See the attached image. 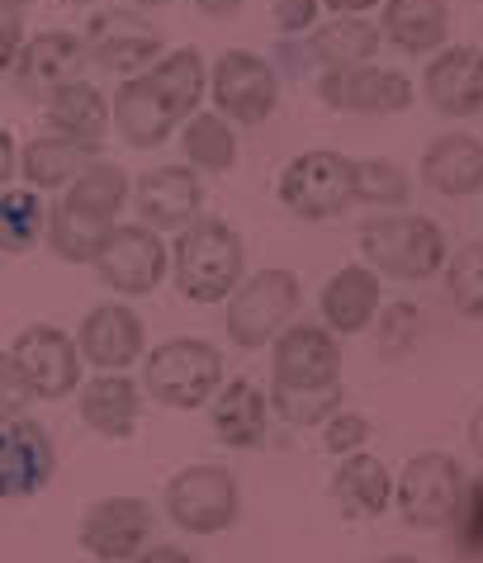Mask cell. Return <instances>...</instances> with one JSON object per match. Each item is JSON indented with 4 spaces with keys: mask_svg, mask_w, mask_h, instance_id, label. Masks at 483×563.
<instances>
[{
    "mask_svg": "<svg viewBox=\"0 0 483 563\" xmlns=\"http://www.w3.org/2000/svg\"><path fill=\"white\" fill-rule=\"evenodd\" d=\"M123 205H129V176L109 162H90L48 209L53 256L67 265H90L109 242V232L123 223Z\"/></svg>",
    "mask_w": 483,
    "mask_h": 563,
    "instance_id": "obj_1",
    "label": "cell"
},
{
    "mask_svg": "<svg viewBox=\"0 0 483 563\" xmlns=\"http://www.w3.org/2000/svg\"><path fill=\"white\" fill-rule=\"evenodd\" d=\"M171 265H176V289L190 303H228L232 289L246 279V246L223 218L199 213L190 228H180Z\"/></svg>",
    "mask_w": 483,
    "mask_h": 563,
    "instance_id": "obj_2",
    "label": "cell"
},
{
    "mask_svg": "<svg viewBox=\"0 0 483 563\" xmlns=\"http://www.w3.org/2000/svg\"><path fill=\"white\" fill-rule=\"evenodd\" d=\"M361 252L365 265L380 279H403V285H417V279H431L436 271H446L450 261V242L436 218L422 213H380L361 228Z\"/></svg>",
    "mask_w": 483,
    "mask_h": 563,
    "instance_id": "obj_3",
    "label": "cell"
},
{
    "mask_svg": "<svg viewBox=\"0 0 483 563\" xmlns=\"http://www.w3.org/2000/svg\"><path fill=\"white\" fill-rule=\"evenodd\" d=\"M223 388V351L199 336H171L143 355V394L162 408L199 412Z\"/></svg>",
    "mask_w": 483,
    "mask_h": 563,
    "instance_id": "obj_4",
    "label": "cell"
},
{
    "mask_svg": "<svg viewBox=\"0 0 483 563\" xmlns=\"http://www.w3.org/2000/svg\"><path fill=\"white\" fill-rule=\"evenodd\" d=\"M162 507L185 536H223L242 516L238 474L223 464H185L180 474H171Z\"/></svg>",
    "mask_w": 483,
    "mask_h": 563,
    "instance_id": "obj_5",
    "label": "cell"
},
{
    "mask_svg": "<svg viewBox=\"0 0 483 563\" xmlns=\"http://www.w3.org/2000/svg\"><path fill=\"white\" fill-rule=\"evenodd\" d=\"M299 299H304V289H299V275L294 271H256V275H246L238 289H232V299H228V341L238 351H261V346H271V341L285 332L289 318L299 312Z\"/></svg>",
    "mask_w": 483,
    "mask_h": 563,
    "instance_id": "obj_6",
    "label": "cell"
},
{
    "mask_svg": "<svg viewBox=\"0 0 483 563\" xmlns=\"http://www.w3.org/2000/svg\"><path fill=\"white\" fill-rule=\"evenodd\" d=\"M464 503V468L446 450H427L403 464L394 478V507L413 530H446Z\"/></svg>",
    "mask_w": 483,
    "mask_h": 563,
    "instance_id": "obj_7",
    "label": "cell"
},
{
    "mask_svg": "<svg viewBox=\"0 0 483 563\" xmlns=\"http://www.w3.org/2000/svg\"><path fill=\"white\" fill-rule=\"evenodd\" d=\"M279 205L304 223H327L351 205V156L332 147L299 152L294 162L279 170Z\"/></svg>",
    "mask_w": 483,
    "mask_h": 563,
    "instance_id": "obj_8",
    "label": "cell"
},
{
    "mask_svg": "<svg viewBox=\"0 0 483 563\" xmlns=\"http://www.w3.org/2000/svg\"><path fill=\"white\" fill-rule=\"evenodd\" d=\"M209 96H213V114H223L228 123H238V129H256L279 104V76L266 57L232 48L213 62Z\"/></svg>",
    "mask_w": 483,
    "mask_h": 563,
    "instance_id": "obj_9",
    "label": "cell"
},
{
    "mask_svg": "<svg viewBox=\"0 0 483 563\" xmlns=\"http://www.w3.org/2000/svg\"><path fill=\"white\" fill-rule=\"evenodd\" d=\"M100 275V285H109L114 294H123V299H143V294H152L166 279V242L157 238L152 228L143 223H119L114 232H109V242L100 246V256L90 261Z\"/></svg>",
    "mask_w": 483,
    "mask_h": 563,
    "instance_id": "obj_10",
    "label": "cell"
},
{
    "mask_svg": "<svg viewBox=\"0 0 483 563\" xmlns=\"http://www.w3.org/2000/svg\"><path fill=\"white\" fill-rule=\"evenodd\" d=\"M152 530H157V516L143 497H100L86 507L76 540L100 563H129L152 544Z\"/></svg>",
    "mask_w": 483,
    "mask_h": 563,
    "instance_id": "obj_11",
    "label": "cell"
},
{
    "mask_svg": "<svg viewBox=\"0 0 483 563\" xmlns=\"http://www.w3.org/2000/svg\"><path fill=\"white\" fill-rule=\"evenodd\" d=\"M14 365H20L24 384L34 388V398H67L81 388V355H76V336L62 332L53 322H34L14 336Z\"/></svg>",
    "mask_w": 483,
    "mask_h": 563,
    "instance_id": "obj_12",
    "label": "cell"
},
{
    "mask_svg": "<svg viewBox=\"0 0 483 563\" xmlns=\"http://www.w3.org/2000/svg\"><path fill=\"white\" fill-rule=\"evenodd\" d=\"M57 445L43 421L20 417L0 427V503H29L53 483Z\"/></svg>",
    "mask_w": 483,
    "mask_h": 563,
    "instance_id": "obj_13",
    "label": "cell"
},
{
    "mask_svg": "<svg viewBox=\"0 0 483 563\" xmlns=\"http://www.w3.org/2000/svg\"><path fill=\"white\" fill-rule=\"evenodd\" d=\"M275 388H337L341 384V341L322 322H289L275 336L271 355Z\"/></svg>",
    "mask_w": 483,
    "mask_h": 563,
    "instance_id": "obj_14",
    "label": "cell"
},
{
    "mask_svg": "<svg viewBox=\"0 0 483 563\" xmlns=\"http://www.w3.org/2000/svg\"><path fill=\"white\" fill-rule=\"evenodd\" d=\"M318 96H322L327 109H341V114H403V109H413L417 90L403 71L361 62V67L322 71Z\"/></svg>",
    "mask_w": 483,
    "mask_h": 563,
    "instance_id": "obj_15",
    "label": "cell"
},
{
    "mask_svg": "<svg viewBox=\"0 0 483 563\" xmlns=\"http://www.w3.org/2000/svg\"><path fill=\"white\" fill-rule=\"evenodd\" d=\"M76 355L100 374H129V365L147 355L143 318L129 303H96L76 327Z\"/></svg>",
    "mask_w": 483,
    "mask_h": 563,
    "instance_id": "obj_16",
    "label": "cell"
},
{
    "mask_svg": "<svg viewBox=\"0 0 483 563\" xmlns=\"http://www.w3.org/2000/svg\"><path fill=\"white\" fill-rule=\"evenodd\" d=\"M86 57L105 71L138 76L162 57V29L138 10H105L86 29Z\"/></svg>",
    "mask_w": 483,
    "mask_h": 563,
    "instance_id": "obj_17",
    "label": "cell"
},
{
    "mask_svg": "<svg viewBox=\"0 0 483 563\" xmlns=\"http://www.w3.org/2000/svg\"><path fill=\"white\" fill-rule=\"evenodd\" d=\"M133 205L143 228L162 232H180L199 218V205H205V185H199V170L190 166H152L133 190Z\"/></svg>",
    "mask_w": 483,
    "mask_h": 563,
    "instance_id": "obj_18",
    "label": "cell"
},
{
    "mask_svg": "<svg viewBox=\"0 0 483 563\" xmlns=\"http://www.w3.org/2000/svg\"><path fill=\"white\" fill-rule=\"evenodd\" d=\"M422 96L436 114L470 119L483 109V53L479 48H441L422 71Z\"/></svg>",
    "mask_w": 483,
    "mask_h": 563,
    "instance_id": "obj_19",
    "label": "cell"
},
{
    "mask_svg": "<svg viewBox=\"0 0 483 563\" xmlns=\"http://www.w3.org/2000/svg\"><path fill=\"white\" fill-rule=\"evenodd\" d=\"M81 67H86V38L67 34V29H48V34L24 38L20 62H14V81L29 96H53L67 81H81Z\"/></svg>",
    "mask_w": 483,
    "mask_h": 563,
    "instance_id": "obj_20",
    "label": "cell"
},
{
    "mask_svg": "<svg viewBox=\"0 0 483 563\" xmlns=\"http://www.w3.org/2000/svg\"><path fill=\"white\" fill-rule=\"evenodd\" d=\"M380 303H384V285L370 265H341V271L322 285V327L332 336H355L365 332L370 322L380 318Z\"/></svg>",
    "mask_w": 483,
    "mask_h": 563,
    "instance_id": "obj_21",
    "label": "cell"
},
{
    "mask_svg": "<svg viewBox=\"0 0 483 563\" xmlns=\"http://www.w3.org/2000/svg\"><path fill=\"white\" fill-rule=\"evenodd\" d=\"M76 398H81V421L105 441H129L143 417V384H133L129 374H96L76 388Z\"/></svg>",
    "mask_w": 483,
    "mask_h": 563,
    "instance_id": "obj_22",
    "label": "cell"
},
{
    "mask_svg": "<svg viewBox=\"0 0 483 563\" xmlns=\"http://www.w3.org/2000/svg\"><path fill=\"white\" fill-rule=\"evenodd\" d=\"M271 431V398L252 379H228L213 394V435L228 450H256Z\"/></svg>",
    "mask_w": 483,
    "mask_h": 563,
    "instance_id": "obj_23",
    "label": "cell"
},
{
    "mask_svg": "<svg viewBox=\"0 0 483 563\" xmlns=\"http://www.w3.org/2000/svg\"><path fill=\"white\" fill-rule=\"evenodd\" d=\"M143 81L152 86V96L162 100L166 114L176 119V129L190 114H199V100L209 96V67H205V57H199V48H176V53L157 57L143 71Z\"/></svg>",
    "mask_w": 483,
    "mask_h": 563,
    "instance_id": "obj_24",
    "label": "cell"
},
{
    "mask_svg": "<svg viewBox=\"0 0 483 563\" xmlns=\"http://www.w3.org/2000/svg\"><path fill=\"white\" fill-rule=\"evenodd\" d=\"M422 180L436 195L464 199L483 190V143L470 133H446L422 152Z\"/></svg>",
    "mask_w": 483,
    "mask_h": 563,
    "instance_id": "obj_25",
    "label": "cell"
},
{
    "mask_svg": "<svg viewBox=\"0 0 483 563\" xmlns=\"http://www.w3.org/2000/svg\"><path fill=\"white\" fill-rule=\"evenodd\" d=\"M90 162H100V147H86V143H72V137L48 133V137H34V143L20 152V176H24L29 190L53 195V190H67Z\"/></svg>",
    "mask_w": 483,
    "mask_h": 563,
    "instance_id": "obj_26",
    "label": "cell"
},
{
    "mask_svg": "<svg viewBox=\"0 0 483 563\" xmlns=\"http://www.w3.org/2000/svg\"><path fill=\"white\" fill-rule=\"evenodd\" d=\"M109 114H114L119 133L129 147H162L171 133H176V119L162 109V100L152 96V86L143 81V71L138 76H123V86L114 90V104H109Z\"/></svg>",
    "mask_w": 483,
    "mask_h": 563,
    "instance_id": "obj_27",
    "label": "cell"
},
{
    "mask_svg": "<svg viewBox=\"0 0 483 563\" xmlns=\"http://www.w3.org/2000/svg\"><path fill=\"white\" fill-rule=\"evenodd\" d=\"M388 43L403 53H441L450 38V5L446 0H388L384 5V29Z\"/></svg>",
    "mask_w": 483,
    "mask_h": 563,
    "instance_id": "obj_28",
    "label": "cell"
},
{
    "mask_svg": "<svg viewBox=\"0 0 483 563\" xmlns=\"http://www.w3.org/2000/svg\"><path fill=\"white\" fill-rule=\"evenodd\" d=\"M332 497L341 503V511H347V516H361V521H370V516H384L388 503H394V478H388L384 460H375L370 450H355V455H347L337 464Z\"/></svg>",
    "mask_w": 483,
    "mask_h": 563,
    "instance_id": "obj_29",
    "label": "cell"
},
{
    "mask_svg": "<svg viewBox=\"0 0 483 563\" xmlns=\"http://www.w3.org/2000/svg\"><path fill=\"white\" fill-rule=\"evenodd\" d=\"M48 123L57 129V137L100 147L109 133V100L90 81H67L48 96Z\"/></svg>",
    "mask_w": 483,
    "mask_h": 563,
    "instance_id": "obj_30",
    "label": "cell"
},
{
    "mask_svg": "<svg viewBox=\"0 0 483 563\" xmlns=\"http://www.w3.org/2000/svg\"><path fill=\"white\" fill-rule=\"evenodd\" d=\"M380 24L361 20V14H337L332 24L314 29V38H308V62H318L322 71H337V67H361L380 53Z\"/></svg>",
    "mask_w": 483,
    "mask_h": 563,
    "instance_id": "obj_31",
    "label": "cell"
},
{
    "mask_svg": "<svg viewBox=\"0 0 483 563\" xmlns=\"http://www.w3.org/2000/svg\"><path fill=\"white\" fill-rule=\"evenodd\" d=\"M48 238V205L39 190H0V256H24Z\"/></svg>",
    "mask_w": 483,
    "mask_h": 563,
    "instance_id": "obj_32",
    "label": "cell"
},
{
    "mask_svg": "<svg viewBox=\"0 0 483 563\" xmlns=\"http://www.w3.org/2000/svg\"><path fill=\"white\" fill-rule=\"evenodd\" d=\"M180 147H185V162L190 170H232L238 166V133H232V123L223 114H213V109H199L180 123Z\"/></svg>",
    "mask_w": 483,
    "mask_h": 563,
    "instance_id": "obj_33",
    "label": "cell"
},
{
    "mask_svg": "<svg viewBox=\"0 0 483 563\" xmlns=\"http://www.w3.org/2000/svg\"><path fill=\"white\" fill-rule=\"evenodd\" d=\"M413 185L403 176V166L384 162V156H370V162H351V199L370 209H398L408 205Z\"/></svg>",
    "mask_w": 483,
    "mask_h": 563,
    "instance_id": "obj_34",
    "label": "cell"
},
{
    "mask_svg": "<svg viewBox=\"0 0 483 563\" xmlns=\"http://www.w3.org/2000/svg\"><path fill=\"white\" fill-rule=\"evenodd\" d=\"M271 408L289 427H322L327 417L341 412V384L337 388H271Z\"/></svg>",
    "mask_w": 483,
    "mask_h": 563,
    "instance_id": "obj_35",
    "label": "cell"
},
{
    "mask_svg": "<svg viewBox=\"0 0 483 563\" xmlns=\"http://www.w3.org/2000/svg\"><path fill=\"white\" fill-rule=\"evenodd\" d=\"M446 289H450V303H455L464 318H483V242L460 246V252L446 261Z\"/></svg>",
    "mask_w": 483,
    "mask_h": 563,
    "instance_id": "obj_36",
    "label": "cell"
},
{
    "mask_svg": "<svg viewBox=\"0 0 483 563\" xmlns=\"http://www.w3.org/2000/svg\"><path fill=\"white\" fill-rule=\"evenodd\" d=\"M450 526H455V550L464 559H483V474L464 478V503Z\"/></svg>",
    "mask_w": 483,
    "mask_h": 563,
    "instance_id": "obj_37",
    "label": "cell"
},
{
    "mask_svg": "<svg viewBox=\"0 0 483 563\" xmlns=\"http://www.w3.org/2000/svg\"><path fill=\"white\" fill-rule=\"evenodd\" d=\"M322 445L332 450L337 460H347V455H355V450H365V441H370V417L365 412H347L341 408L337 417H327L322 421Z\"/></svg>",
    "mask_w": 483,
    "mask_h": 563,
    "instance_id": "obj_38",
    "label": "cell"
},
{
    "mask_svg": "<svg viewBox=\"0 0 483 563\" xmlns=\"http://www.w3.org/2000/svg\"><path fill=\"white\" fill-rule=\"evenodd\" d=\"M29 402H34V388L24 384L14 355L0 351V427H6V421H20L29 412Z\"/></svg>",
    "mask_w": 483,
    "mask_h": 563,
    "instance_id": "obj_39",
    "label": "cell"
},
{
    "mask_svg": "<svg viewBox=\"0 0 483 563\" xmlns=\"http://www.w3.org/2000/svg\"><path fill=\"white\" fill-rule=\"evenodd\" d=\"M318 10H322V0H275L271 20L279 34H314Z\"/></svg>",
    "mask_w": 483,
    "mask_h": 563,
    "instance_id": "obj_40",
    "label": "cell"
},
{
    "mask_svg": "<svg viewBox=\"0 0 483 563\" xmlns=\"http://www.w3.org/2000/svg\"><path fill=\"white\" fill-rule=\"evenodd\" d=\"M20 48H24V20H20V14H6V10H0V76L14 71V62H20Z\"/></svg>",
    "mask_w": 483,
    "mask_h": 563,
    "instance_id": "obj_41",
    "label": "cell"
},
{
    "mask_svg": "<svg viewBox=\"0 0 483 563\" xmlns=\"http://www.w3.org/2000/svg\"><path fill=\"white\" fill-rule=\"evenodd\" d=\"M133 563H199L185 544H147L143 554H138Z\"/></svg>",
    "mask_w": 483,
    "mask_h": 563,
    "instance_id": "obj_42",
    "label": "cell"
},
{
    "mask_svg": "<svg viewBox=\"0 0 483 563\" xmlns=\"http://www.w3.org/2000/svg\"><path fill=\"white\" fill-rule=\"evenodd\" d=\"M388 327H398V332H413V327H417V308L413 303H398V308H388L384 312V332H388ZM388 346H394V351H403V341H394V336H388L384 341V351Z\"/></svg>",
    "mask_w": 483,
    "mask_h": 563,
    "instance_id": "obj_43",
    "label": "cell"
},
{
    "mask_svg": "<svg viewBox=\"0 0 483 563\" xmlns=\"http://www.w3.org/2000/svg\"><path fill=\"white\" fill-rule=\"evenodd\" d=\"M14 170H20V147H14V137L0 129V190L14 180Z\"/></svg>",
    "mask_w": 483,
    "mask_h": 563,
    "instance_id": "obj_44",
    "label": "cell"
},
{
    "mask_svg": "<svg viewBox=\"0 0 483 563\" xmlns=\"http://www.w3.org/2000/svg\"><path fill=\"white\" fill-rule=\"evenodd\" d=\"M199 10L209 14V20H228V14H238L242 10V0H195Z\"/></svg>",
    "mask_w": 483,
    "mask_h": 563,
    "instance_id": "obj_45",
    "label": "cell"
},
{
    "mask_svg": "<svg viewBox=\"0 0 483 563\" xmlns=\"http://www.w3.org/2000/svg\"><path fill=\"white\" fill-rule=\"evenodd\" d=\"M322 5L332 14H365V10H375L380 0H322Z\"/></svg>",
    "mask_w": 483,
    "mask_h": 563,
    "instance_id": "obj_46",
    "label": "cell"
},
{
    "mask_svg": "<svg viewBox=\"0 0 483 563\" xmlns=\"http://www.w3.org/2000/svg\"><path fill=\"white\" fill-rule=\"evenodd\" d=\"M470 450H474V455L483 460V402H479L474 417H470Z\"/></svg>",
    "mask_w": 483,
    "mask_h": 563,
    "instance_id": "obj_47",
    "label": "cell"
},
{
    "mask_svg": "<svg viewBox=\"0 0 483 563\" xmlns=\"http://www.w3.org/2000/svg\"><path fill=\"white\" fill-rule=\"evenodd\" d=\"M29 5H34V0H0V10H6V14H20V10H29Z\"/></svg>",
    "mask_w": 483,
    "mask_h": 563,
    "instance_id": "obj_48",
    "label": "cell"
},
{
    "mask_svg": "<svg viewBox=\"0 0 483 563\" xmlns=\"http://www.w3.org/2000/svg\"><path fill=\"white\" fill-rule=\"evenodd\" d=\"M375 563H422V559H413V554H384V559H375Z\"/></svg>",
    "mask_w": 483,
    "mask_h": 563,
    "instance_id": "obj_49",
    "label": "cell"
},
{
    "mask_svg": "<svg viewBox=\"0 0 483 563\" xmlns=\"http://www.w3.org/2000/svg\"><path fill=\"white\" fill-rule=\"evenodd\" d=\"M133 5H143V10H157V5H171V0H133Z\"/></svg>",
    "mask_w": 483,
    "mask_h": 563,
    "instance_id": "obj_50",
    "label": "cell"
},
{
    "mask_svg": "<svg viewBox=\"0 0 483 563\" xmlns=\"http://www.w3.org/2000/svg\"><path fill=\"white\" fill-rule=\"evenodd\" d=\"M62 5H72V10H86V5H96V0H62Z\"/></svg>",
    "mask_w": 483,
    "mask_h": 563,
    "instance_id": "obj_51",
    "label": "cell"
}]
</instances>
